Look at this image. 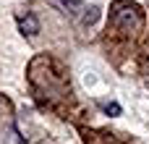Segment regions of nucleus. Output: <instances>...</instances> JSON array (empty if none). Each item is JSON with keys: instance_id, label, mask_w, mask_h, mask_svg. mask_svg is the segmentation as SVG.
Here are the masks:
<instances>
[{"instance_id": "nucleus-3", "label": "nucleus", "mask_w": 149, "mask_h": 144, "mask_svg": "<svg viewBox=\"0 0 149 144\" xmlns=\"http://www.w3.org/2000/svg\"><path fill=\"white\" fill-rule=\"evenodd\" d=\"M63 13H68V16H79L81 10H84V3L81 0H52Z\"/></svg>"}, {"instance_id": "nucleus-1", "label": "nucleus", "mask_w": 149, "mask_h": 144, "mask_svg": "<svg viewBox=\"0 0 149 144\" xmlns=\"http://www.w3.org/2000/svg\"><path fill=\"white\" fill-rule=\"evenodd\" d=\"M115 24L123 29V31H134L141 26V10L136 5H128V3H118L115 5Z\"/></svg>"}, {"instance_id": "nucleus-2", "label": "nucleus", "mask_w": 149, "mask_h": 144, "mask_svg": "<svg viewBox=\"0 0 149 144\" xmlns=\"http://www.w3.org/2000/svg\"><path fill=\"white\" fill-rule=\"evenodd\" d=\"M18 31L24 34V37H37V31H39V21H37V16H18Z\"/></svg>"}, {"instance_id": "nucleus-4", "label": "nucleus", "mask_w": 149, "mask_h": 144, "mask_svg": "<svg viewBox=\"0 0 149 144\" xmlns=\"http://www.w3.org/2000/svg\"><path fill=\"white\" fill-rule=\"evenodd\" d=\"M105 113H107V115H118V113H120V105H115V102H113V105H105Z\"/></svg>"}]
</instances>
